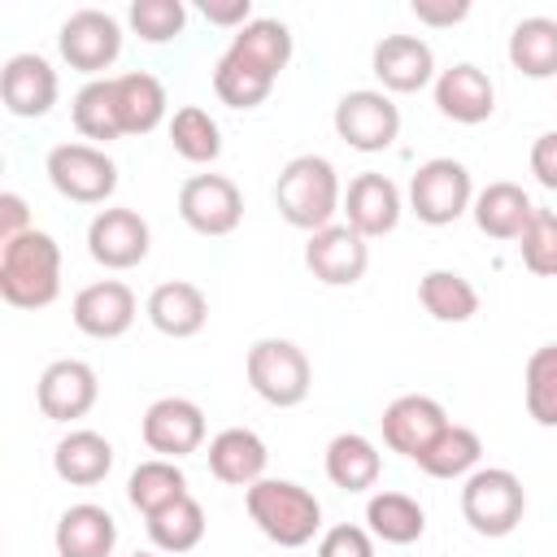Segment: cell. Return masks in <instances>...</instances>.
Listing matches in <instances>:
<instances>
[{
  "label": "cell",
  "instance_id": "6da1fadb",
  "mask_svg": "<svg viewBox=\"0 0 557 557\" xmlns=\"http://www.w3.org/2000/svg\"><path fill=\"white\" fill-rule=\"evenodd\" d=\"M274 205L283 213L287 226L296 231H322L335 222V213L344 209V187H339V174L326 157L318 152H300L292 157L283 170H278V183H274Z\"/></svg>",
  "mask_w": 557,
  "mask_h": 557
},
{
  "label": "cell",
  "instance_id": "7a4b0ae2",
  "mask_svg": "<svg viewBox=\"0 0 557 557\" xmlns=\"http://www.w3.org/2000/svg\"><path fill=\"white\" fill-rule=\"evenodd\" d=\"M0 296L13 309H48L61 296V244L48 231L0 244Z\"/></svg>",
  "mask_w": 557,
  "mask_h": 557
},
{
  "label": "cell",
  "instance_id": "3957f363",
  "mask_svg": "<svg viewBox=\"0 0 557 557\" xmlns=\"http://www.w3.org/2000/svg\"><path fill=\"white\" fill-rule=\"evenodd\" d=\"M244 509L252 527L278 548H305L322 531L318 496L292 479H257L252 487H244Z\"/></svg>",
  "mask_w": 557,
  "mask_h": 557
},
{
  "label": "cell",
  "instance_id": "277c9868",
  "mask_svg": "<svg viewBox=\"0 0 557 557\" xmlns=\"http://www.w3.org/2000/svg\"><path fill=\"white\" fill-rule=\"evenodd\" d=\"M527 513V487L513 470L505 466H479L474 474L461 479V518L470 522L474 535L505 540Z\"/></svg>",
  "mask_w": 557,
  "mask_h": 557
},
{
  "label": "cell",
  "instance_id": "5b68a950",
  "mask_svg": "<svg viewBox=\"0 0 557 557\" xmlns=\"http://www.w3.org/2000/svg\"><path fill=\"white\" fill-rule=\"evenodd\" d=\"M244 374H248V387L274 409L300 405L313 387V366H309L305 348L296 339H283V335L257 339L244 357Z\"/></svg>",
  "mask_w": 557,
  "mask_h": 557
},
{
  "label": "cell",
  "instance_id": "8992f818",
  "mask_svg": "<svg viewBox=\"0 0 557 557\" xmlns=\"http://www.w3.org/2000/svg\"><path fill=\"white\" fill-rule=\"evenodd\" d=\"M474 205V178L453 157H431L409 178V213L426 226H453Z\"/></svg>",
  "mask_w": 557,
  "mask_h": 557
},
{
  "label": "cell",
  "instance_id": "52a82bcc",
  "mask_svg": "<svg viewBox=\"0 0 557 557\" xmlns=\"http://www.w3.org/2000/svg\"><path fill=\"white\" fill-rule=\"evenodd\" d=\"M44 174L57 196L74 205H104L117 191V165L96 144H57L44 161Z\"/></svg>",
  "mask_w": 557,
  "mask_h": 557
},
{
  "label": "cell",
  "instance_id": "ba28073f",
  "mask_svg": "<svg viewBox=\"0 0 557 557\" xmlns=\"http://www.w3.org/2000/svg\"><path fill=\"white\" fill-rule=\"evenodd\" d=\"M335 135L357 152H387L400 139V109L379 87H357L335 100L331 113Z\"/></svg>",
  "mask_w": 557,
  "mask_h": 557
},
{
  "label": "cell",
  "instance_id": "9c48e42d",
  "mask_svg": "<svg viewBox=\"0 0 557 557\" xmlns=\"http://www.w3.org/2000/svg\"><path fill=\"white\" fill-rule=\"evenodd\" d=\"M57 52L70 70L96 78L122 57V22L104 9H74L57 30Z\"/></svg>",
  "mask_w": 557,
  "mask_h": 557
},
{
  "label": "cell",
  "instance_id": "30bf717a",
  "mask_svg": "<svg viewBox=\"0 0 557 557\" xmlns=\"http://www.w3.org/2000/svg\"><path fill=\"white\" fill-rule=\"evenodd\" d=\"M178 218L196 235L222 239L244 222V191L226 174H191L178 187Z\"/></svg>",
  "mask_w": 557,
  "mask_h": 557
},
{
  "label": "cell",
  "instance_id": "8fae6325",
  "mask_svg": "<svg viewBox=\"0 0 557 557\" xmlns=\"http://www.w3.org/2000/svg\"><path fill=\"white\" fill-rule=\"evenodd\" d=\"M205 409L187 396H161L144 409V422H139V435L148 444V453L157 457H170V461H183L191 457L200 444H205Z\"/></svg>",
  "mask_w": 557,
  "mask_h": 557
},
{
  "label": "cell",
  "instance_id": "7c38bea8",
  "mask_svg": "<svg viewBox=\"0 0 557 557\" xmlns=\"http://www.w3.org/2000/svg\"><path fill=\"white\" fill-rule=\"evenodd\" d=\"M152 248V231L148 222L126 209V205H113V209H100L91 222H87V252L96 265L104 270H135Z\"/></svg>",
  "mask_w": 557,
  "mask_h": 557
},
{
  "label": "cell",
  "instance_id": "4fadbf2b",
  "mask_svg": "<svg viewBox=\"0 0 557 557\" xmlns=\"http://www.w3.org/2000/svg\"><path fill=\"white\" fill-rule=\"evenodd\" d=\"M366 265H370V244L348 222H331L305 239V270L322 287H352L361 283Z\"/></svg>",
  "mask_w": 557,
  "mask_h": 557
},
{
  "label": "cell",
  "instance_id": "5bb4252c",
  "mask_svg": "<svg viewBox=\"0 0 557 557\" xmlns=\"http://www.w3.org/2000/svg\"><path fill=\"white\" fill-rule=\"evenodd\" d=\"M96 400H100V379L78 357H61V361L44 366V374L35 383V405L52 422H78L91 413Z\"/></svg>",
  "mask_w": 557,
  "mask_h": 557
},
{
  "label": "cell",
  "instance_id": "9a60e30c",
  "mask_svg": "<svg viewBox=\"0 0 557 557\" xmlns=\"http://www.w3.org/2000/svg\"><path fill=\"white\" fill-rule=\"evenodd\" d=\"M135 313H139V300L122 278H100L78 287L70 305V318L87 339H122L135 326Z\"/></svg>",
  "mask_w": 557,
  "mask_h": 557
},
{
  "label": "cell",
  "instance_id": "2e32d148",
  "mask_svg": "<svg viewBox=\"0 0 557 557\" xmlns=\"http://www.w3.org/2000/svg\"><path fill=\"white\" fill-rule=\"evenodd\" d=\"M379 426H383V444H387L392 453L418 461V457L435 444V435L448 426V413H444V405H440L435 396L405 392V396H396V400L383 409Z\"/></svg>",
  "mask_w": 557,
  "mask_h": 557
},
{
  "label": "cell",
  "instance_id": "e0dca14e",
  "mask_svg": "<svg viewBox=\"0 0 557 557\" xmlns=\"http://www.w3.org/2000/svg\"><path fill=\"white\" fill-rule=\"evenodd\" d=\"M370 70L383 83V91H396V96H413V91L431 87L440 74L435 52L422 35H383L370 52Z\"/></svg>",
  "mask_w": 557,
  "mask_h": 557
},
{
  "label": "cell",
  "instance_id": "ac0fdd59",
  "mask_svg": "<svg viewBox=\"0 0 557 557\" xmlns=\"http://www.w3.org/2000/svg\"><path fill=\"white\" fill-rule=\"evenodd\" d=\"M344 222L361 235V239H379V235H392L400 226V213H405V200H400V187L387 178V174H357L344 191Z\"/></svg>",
  "mask_w": 557,
  "mask_h": 557
},
{
  "label": "cell",
  "instance_id": "d6986e66",
  "mask_svg": "<svg viewBox=\"0 0 557 557\" xmlns=\"http://www.w3.org/2000/svg\"><path fill=\"white\" fill-rule=\"evenodd\" d=\"M57 91H61L57 70L39 52H17L0 70V100H4V109L13 117H44V113H52Z\"/></svg>",
  "mask_w": 557,
  "mask_h": 557
},
{
  "label": "cell",
  "instance_id": "ffe728a7",
  "mask_svg": "<svg viewBox=\"0 0 557 557\" xmlns=\"http://www.w3.org/2000/svg\"><path fill=\"white\" fill-rule=\"evenodd\" d=\"M431 91H435V109L448 122L479 126V122H487L496 113V87H492L487 70H479L474 61H457V65L440 70Z\"/></svg>",
  "mask_w": 557,
  "mask_h": 557
},
{
  "label": "cell",
  "instance_id": "44dd1931",
  "mask_svg": "<svg viewBox=\"0 0 557 557\" xmlns=\"http://www.w3.org/2000/svg\"><path fill=\"white\" fill-rule=\"evenodd\" d=\"M209 474L226 487H252L257 479H265V466H270V448L257 431L248 426H226L209 440Z\"/></svg>",
  "mask_w": 557,
  "mask_h": 557
},
{
  "label": "cell",
  "instance_id": "7402d4cb",
  "mask_svg": "<svg viewBox=\"0 0 557 557\" xmlns=\"http://www.w3.org/2000/svg\"><path fill=\"white\" fill-rule=\"evenodd\" d=\"M148 322L161 331V335H170V339H191V335H200L205 331V322H209V296L196 287V283H187V278H170V283H157L152 292H148Z\"/></svg>",
  "mask_w": 557,
  "mask_h": 557
},
{
  "label": "cell",
  "instance_id": "603a6c76",
  "mask_svg": "<svg viewBox=\"0 0 557 557\" xmlns=\"http://www.w3.org/2000/svg\"><path fill=\"white\" fill-rule=\"evenodd\" d=\"M52 544H57V557H113L117 522H113V513L104 505L78 500L57 518Z\"/></svg>",
  "mask_w": 557,
  "mask_h": 557
},
{
  "label": "cell",
  "instance_id": "cb8c5ba5",
  "mask_svg": "<svg viewBox=\"0 0 557 557\" xmlns=\"http://www.w3.org/2000/svg\"><path fill=\"white\" fill-rule=\"evenodd\" d=\"M470 213H474V226H479L487 239H513V244H518L522 231H527V222L535 218V205H531V196H527L518 183L496 178V183H487L483 191H474Z\"/></svg>",
  "mask_w": 557,
  "mask_h": 557
},
{
  "label": "cell",
  "instance_id": "d4e9b609",
  "mask_svg": "<svg viewBox=\"0 0 557 557\" xmlns=\"http://www.w3.org/2000/svg\"><path fill=\"white\" fill-rule=\"evenodd\" d=\"M52 470H57V479L70 483V487H96V483H104L109 470H113V444H109L100 431L78 426V431H70V435L57 440V448H52Z\"/></svg>",
  "mask_w": 557,
  "mask_h": 557
},
{
  "label": "cell",
  "instance_id": "484cf974",
  "mask_svg": "<svg viewBox=\"0 0 557 557\" xmlns=\"http://www.w3.org/2000/svg\"><path fill=\"white\" fill-rule=\"evenodd\" d=\"M322 470L339 492H370L379 483V474H383V457H379V444L370 435L344 431V435H335L326 444Z\"/></svg>",
  "mask_w": 557,
  "mask_h": 557
},
{
  "label": "cell",
  "instance_id": "4316f807",
  "mask_svg": "<svg viewBox=\"0 0 557 557\" xmlns=\"http://www.w3.org/2000/svg\"><path fill=\"white\" fill-rule=\"evenodd\" d=\"M113 96H117L122 135H152L165 122V113H170V100H165L161 78L157 74H144V70L113 74Z\"/></svg>",
  "mask_w": 557,
  "mask_h": 557
},
{
  "label": "cell",
  "instance_id": "83f0119b",
  "mask_svg": "<svg viewBox=\"0 0 557 557\" xmlns=\"http://www.w3.org/2000/svg\"><path fill=\"white\" fill-rule=\"evenodd\" d=\"M366 531L383 544H418L426 531V509L409 492H374L366 500Z\"/></svg>",
  "mask_w": 557,
  "mask_h": 557
},
{
  "label": "cell",
  "instance_id": "f1b7e54d",
  "mask_svg": "<svg viewBox=\"0 0 557 557\" xmlns=\"http://www.w3.org/2000/svg\"><path fill=\"white\" fill-rule=\"evenodd\" d=\"M226 52H235L239 61H248V65L265 70L270 78H278V74L287 70L296 44H292L287 22H278V17H252L244 30L231 35V48H226Z\"/></svg>",
  "mask_w": 557,
  "mask_h": 557
},
{
  "label": "cell",
  "instance_id": "f546056e",
  "mask_svg": "<svg viewBox=\"0 0 557 557\" xmlns=\"http://www.w3.org/2000/svg\"><path fill=\"white\" fill-rule=\"evenodd\" d=\"M70 122L83 139H91L96 148L122 139V117H117V96H113V78H87L74 100H70Z\"/></svg>",
  "mask_w": 557,
  "mask_h": 557
},
{
  "label": "cell",
  "instance_id": "4dcf8cb0",
  "mask_svg": "<svg viewBox=\"0 0 557 557\" xmlns=\"http://www.w3.org/2000/svg\"><path fill=\"white\" fill-rule=\"evenodd\" d=\"M418 305L448 326H461L479 313V292L461 270H426L418 278Z\"/></svg>",
  "mask_w": 557,
  "mask_h": 557
},
{
  "label": "cell",
  "instance_id": "1f68e13d",
  "mask_svg": "<svg viewBox=\"0 0 557 557\" xmlns=\"http://www.w3.org/2000/svg\"><path fill=\"white\" fill-rule=\"evenodd\" d=\"M509 65L527 78H553L557 74V22L535 13V17H522L513 30H509Z\"/></svg>",
  "mask_w": 557,
  "mask_h": 557
},
{
  "label": "cell",
  "instance_id": "d6a6232c",
  "mask_svg": "<svg viewBox=\"0 0 557 557\" xmlns=\"http://www.w3.org/2000/svg\"><path fill=\"white\" fill-rule=\"evenodd\" d=\"M187 496V474H183V466L178 461H170V457H148V461H139L135 470H131V479H126V500L148 518V513H157V509H165V505H174V500H183Z\"/></svg>",
  "mask_w": 557,
  "mask_h": 557
},
{
  "label": "cell",
  "instance_id": "836d02e7",
  "mask_svg": "<svg viewBox=\"0 0 557 557\" xmlns=\"http://www.w3.org/2000/svg\"><path fill=\"white\" fill-rule=\"evenodd\" d=\"M479 457H483L479 431H470V426H461V422H448V426L435 435V444L418 457V470L431 474V479H466V474L479 470Z\"/></svg>",
  "mask_w": 557,
  "mask_h": 557
},
{
  "label": "cell",
  "instance_id": "e575fe53",
  "mask_svg": "<svg viewBox=\"0 0 557 557\" xmlns=\"http://www.w3.org/2000/svg\"><path fill=\"white\" fill-rule=\"evenodd\" d=\"M144 527H148L152 548H161V553H191V548L205 540V527H209V522H205V505L187 492L183 500H174V505L148 513Z\"/></svg>",
  "mask_w": 557,
  "mask_h": 557
},
{
  "label": "cell",
  "instance_id": "d590c367",
  "mask_svg": "<svg viewBox=\"0 0 557 557\" xmlns=\"http://www.w3.org/2000/svg\"><path fill=\"white\" fill-rule=\"evenodd\" d=\"M170 144L191 165H213L222 157V126L200 104H183L170 117Z\"/></svg>",
  "mask_w": 557,
  "mask_h": 557
},
{
  "label": "cell",
  "instance_id": "8d00e7d4",
  "mask_svg": "<svg viewBox=\"0 0 557 557\" xmlns=\"http://www.w3.org/2000/svg\"><path fill=\"white\" fill-rule=\"evenodd\" d=\"M274 83H278V78H270L265 70L239 61L235 52H222V57L213 61V91H218V100H222L226 109H257V104L274 91Z\"/></svg>",
  "mask_w": 557,
  "mask_h": 557
},
{
  "label": "cell",
  "instance_id": "74e56055",
  "mask_svg": "<svg viewBox=\"0 0 557 557\" xmlns=\"http://www.w3.org/2000/svg\"><path fill=\"white\" fill-rule=\"evenodd\" d=\"M522 400L535 426H557V344H540L527 357Z\"/></svg>",
  "mask_w": 557,
  "mask_h": 557
},
{
  "label": "cell",
  "instance_id": "f35d334b",
  "mask_svg": "<svg viewBox=\"0 0 557 557\" xmlns=\"http://www.w3.org/2000/svg\"><path fill=\"white\" fill-rule=\"evenodd\" d=\"M126 22L144 44H170L187 26V4L183 0H131Z\"/></svg>",
  "mask_w": 557,
  "mask_h": 557
},
{
  "label": "cell",
  "instance_id": "ab89813d",
  "mask_svg": "<svg viewBox=\"0 0 557 557\" xmlns=\"http://www.w3.org/2000/svg\"><path fill=\"white\" fill-rule=\"evenodd\" d=\"M518 252L535 278H557V213L553 209H535V218L527 222L518 239Z\"/></svg>",
  "mask_w": 557,
  "mask_h": 557
},
{
  "label": "cell",
  "instance_id": "60d3db41",
  "mask_svg": "<svg viewBox=\"0 0 557 557\" xmlns=\"http://www.w3.org/2000/svg\"><path fill=\"white\" fill-rule=\"evenodd\" d=\"M318 557H374V535L357 522L326 527L318 535Z\"/></svg>",
  "mask_w": 557,
  "mask_h": 557
},
{
  "label": "cell",
  "instance_id": "b9f144b4",
  "mask_svg": "<svg viewBox=\"0 0 557 557\" xmlns=\"http://www.w3.org/2000/svg\"><path fill=\"white\" fill-rule=\"evenodd\" d=\"M409 13H413L422 26L444 30V26H457V22L470 17V0H413Z\"/></svg>",
  "mask_w": 557,
  "mask_h": 557
},
{
  "label": "cell",
  "instance_id": "7bdbcfd3",
  "mask_svg": "<svg viewBox=\"0 0 557 557\" xmlns=\"http://www.w3.org/2000/svg\"><path fill=\"white\" fill-rule=\"evenodd\" d=\"M200 13H205L209 26L244 30L252 22V0H200Z\"/></svg>",
  "mask_w": 557,
  "mask_h": 557
},
{
  "label": "cell",
  "instance_id": "ee69618b",
  "mask_svg": "<svg viewBox=\"0 0 557 557\" xmlns=\"http://www.w3.org/2000/svg\"><path fill=\"white\" fill-rule=\"evenodd\" d=\"M531 174H535L540 187L557 191V131H544L531 144Z\"/></svg>",
  "mask_w": 557,
  "mask_h": 557
},
{
  "label": "cell",
  "instance_id": "f6af8a7d",
  "mask_svg": "<svg viewBox=\"0 0 557 557\" xmlns=\"http://www.w3.org/2000/svg\"><path fill=\"white\" fill-rule=\"evenodd\" d=\"M26 231H35L26 200H22L17 191H0V244L17 239V235H26Z\"/></svg>",
  "mask_w": 557,
  "mask_h": 557
},
{
  "label": "cell",
  "instance_id": "bcb514c9",
  "mask_svg": "<svg viewBox=\"0 0 557 557\" xmlns=\"http://www.w3.org/2000/svg\"><path fill=\"white\" fill-rule=\"evenodd\" d=\"M131 557H157V553H131Z\"/></svg>",
  "mask_w": 557,
  "mask_h": 557
}]
</instances>
